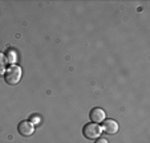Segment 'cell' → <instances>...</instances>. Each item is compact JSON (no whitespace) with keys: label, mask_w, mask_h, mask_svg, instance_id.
I'll list each match as a JSON object with an SVG mask.
<instances>
[{"label":"cell","mask_w":150,"mask_h":143,"mask_svg":"<svg viewBox=\"0 0 150 143\" xmlns=\"http://www.w3.org/2000/svg\"><path fill=\"white\" fill-rule=\"evenodd\" d=\"M20 78H21V69L16 65H11L6 72V81L9 85H16L19 84Z\"/></svg>","instance_id":"obj_1"},{"label":"cell","mask_w":150,"mask_h":143,"mask_svg":"<svg viewBox=\"0 0 150 143\" xmlns=\"http://www.w3.org/2000/svg\"><path fill=\"white\" fill-rule=\"evenodd\" d=\"M101 131L102 129L98 123H88L82 129V134L86 139H97L101 135Z\"/></svg>","instance_id":"obj_2"},{"label":"cell","mask_w":150,"mask_h":143,"mask_svg":"<svg viewBox=\"0 0 150 143\" xmlns=\"http://www.w3.org/2000/svg\"><path fill=\"white\" fill-rule=\"evenodd\" d=\"M17 130H19V132L23 135V137H31V135L35 132V126H33L32 122L23 121V122H20L19 123Z\"/></svg>","instance_id":"obj_3"},{"label":"cell","mask_w":150,"mask_h":143,"mask_svg":"<svg viewBox=\"0 0 150 143\" xmlns=\"http://www.w3.org/2000/svg\"><path fill=\"white\" fill-rule=\"evenodd\" d=\"M102 130H104L106 134H116L117 131H118V123H117L116 121H113V119H106V121L102 122Z\"/></svg>","instance_id":"obj_4"},{"label":"cell","mask_w":150,"mask_h":143,"mask_svg":"<svg viewBox=\"0 0 150 143\" xmlns=\"http://www.w3.org/2000/svg\"><path fill=\"white\" fill-rule=\"evenodd\" d=\"M89 117H91V121L93 123H100V122L105 121V111L102 109H100V107H94L91 111Z\"/></svg>","instance_id":"obj_5"},{"label":"cell","mask_w":150,"mask_h":143,"mask_svg":"<svg viewBox=\"0 0 150 143\" xmlns=\"http://www.w3.org/2000/svg\"><path fill=\"white\" fill-rule=\"evenodd\" d=\"M6 62H7V57H6V54L0 52V68H4Z\"/></svg>","instance_id":"obj_6"},{"label":"cell","mask_w":150,"mask_h":143,"mask_svg":"<svg viewBox=\"0 0 150 143\" xmlns=\"http://www.w3.org/2000/svg\"><path fill=\"white\" fill-rule=\"evenodd\" d=\"M7 61H9L12 64V62H15L16 61V58H15V53L13 52H11L9 51V53H8V58H7Z\"/></svg>","instance_id":"obj_7"},{"label":"cell","mask_w":150,"mask_h":143,"mask_svg":"<svg viewBox=\"0 0 150 143\" xmlns=\"http://www.w3.org/2000/svg\"><path fill=\"white\" fill-rule=\"evenodd\" d=\"M96 143H109V142H108L106 139H105V138H97Z\"/></svg>","instance_id":"obj_8"}]
</instances>
